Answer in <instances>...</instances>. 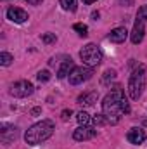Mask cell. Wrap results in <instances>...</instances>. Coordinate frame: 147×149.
Listing matches in <instances>:
<instances>
[{"mask_svg": "<svg viewBox=\"0 0 147 149\" xmlns=\"http://www.w3.org/2000/svg\"><path fill=\"white\" fill-rule=\"evenodd\" d=\"M123 113H130V104L119 87L112 88L102 101V114L109 123H118V116Z\"/></svg>", "mask_w": 147, "mask_h": 149, "instance_id": "obj_1", "label": "cell"}, {"mask_svg": "<svg viewBox=\"0 0 147 149\" xmlns=\"http://www.w3.org/2000/svg\"><path fill=\"white\" fill-rule=\"evenodd\" d=\"M54 128H55V127H54V121H50V120H42V121L31 125V127L26 130L24 141H26L28 144H31V146H37L40 142L47 141V139L54 134Z\"/></svg>", "mask_w": 147, "mask_h": 149, "instance_id": "obj_2", "label": "cell"}, {"mask_svg": "<svg viewBox=\"0 0 147 149\" xmlns=\"http://www.w3.org/2000/svg\"><path fill=\"white\" fill-rule=\"evenodd\" d=\"M146 68L144 66H139L132 76H130V80H128V94H130V97L133 99V101H139L140 99V95H142V92H144V88H146Z\"/></svg>", "mask_w": 147, "mask_h": 149, "instance_id": "obj_3", "label": "cell"}, {"mask_svg": "<svg viewBox=\"0 0 147 149\" xmlns=\"http://www.w3.org/2000/svg\"><path fill=\"white\" fill-rule=\"evenodd\" d=\"M146 23H147V5H142L137 12V19H135V24H133V30L130 33L132 38V43H140L144 40L146 35Z\"/></svg>", "mask_w": 147, "mask_h": 149, "instance_id": "obj_4", "label": "cell"}, {"mask_svg": "<svg viewBox=\"0 0 147 149\" xmlns=\"http://www.w3.org/2000/svg\"><path fill=\"white\" fill-rule=\"evenodd\" d=\"M80 57H81V61H83L87 66L94 68V66H99V64L102 63V50H101L95 43H87V45L80 50Z\"/></svg>", "mask_w": 147, "mask_h": 149, "instance_id": "obj_5", "label": "cell"}, {"mask_svg": "<svg viewBox=\"0 0 147 149\" xmlns=\"http://www.w3.org/2000/svg\"><path fill=\"white\" fill-rule=\"evenodd\" d=\"M92 68L90 66H80V68H74L73 71L69 73V83L71 85H80V83H83V81H87V80H90L92 78Z\"/></svg>", "mask_w": 147, "mask_h": 149, "instance_id": "obj_6", "label": "cell"}, {"mask_svg": "<svg viewBox=\"0 0 147 149\" xmlns=\"http://www.w3.org/2000/svg\"><path fill=\"white\" fill-rule=\"evenodd\" d=\"M33 90H35V87H33L31 81L19 80L10 87V95H14V97H28V95L33 94Z\"/></svg>", "mask_w": 147, "mask_h": 149, "instance_id": "obj_7", "label": "cell"}, {"mask_svg": "<svg viewBox=\"0 0 147 149\" xmlns=\"http://www.w3.org/2000/svg\"><path fill=\"white\" fill-rule=\"evenodd\" d=\"M95 134H97V132H95L94 128L81 125V127H78V128L73 132V139L74 141H90V139L95 137Z\"/></svg>", "mask_w": 147, "mask_h": 149, "instance_id": "obj_8", "label": "cell"}, {"mask_svg": "<svg viewBox=\"0 0 147 149\" xmlns=\"http://www.w3.org/2000/svg\"><path fill=\"white\" fill-rule=\"evenodd\" d=\"M7 19H10L12 23H24V21H28V14H26V10H23V9H19V7H10L9 10H7Z\"/></svg>", "mask_w": 147, "mask_h": 149, "instance_id": "obj_9", "label": "cell"}, {"mask_svg": "<svg viewBox=\"0 0 147 149\" xmlns=\"http://www.w3.org/2000/svg\"><path fill=\"white\" fill-rule=\"evenodd\" d=\"M99 99V92L97 90H90V92H85L78 97V104L81 106H94Z\"/></svg>", "mask_w": 147, "mask_h": 149, "instance_id": "obj_10", "label": "cell"}, {"mask_svg": "<svg viewBox=\"0 0 147 149\" xmlns=\"http://www.w3.org/2000/svg\"><path fill=\"white\" fill-rule=\"evenodd\" d=\"M126 139H128V142H132V144H142L144 141H146V134H144V130L142 128H132L130 132H128V135H126Z\"/></svg>", "mask_w": 147, "mask_h": 149, "instance_id": "obj_11", "label": "cell"}, {"mask_svg": "<svg viewBox=\"0 0 147 149\" xmlns=\"http://www.w3.org/2000/svg\"><path fill=\"white\" fill-rule=\"evenodd\" d=\"M16 137H17V128L16 127H3L2 132H0V139H2L3 144H9Z\"/></svg>", "mask_w": 147, "mask_h": 149, "instance_id": "obj_12", "label": "cell"}, {"mask_svg": "<svg viewBox=\"0 0 147 149\" xmlns=\"http://www.w3.org/2000/svg\"><path fill=\"white\" fill-rule=\"evenodd\" d=\"M128 37V31H126V28H114L112 31L109 33V40L111 42H114V43H121V42H125Z\"/></svg>", "mask_w": 147, "mask_h": 149, "instance_id": "obj_13", "label": "cell"}, {"mask_svg": "<svg viewBox=\"0 0 147 149\" xmlns=\"http://www.w3.org/2000/svg\"><path fill=\"white\" fill-rule=\"evenodd\" d=\"M74 70L73 66V61H71V57L69 59H66L62 64H61V68H59V71H57V76L59 78H66V76H69V73Z\"/></svg>", "mask_w": 147, "mask_h": 149, "instance_id": "obj_14", "label": "cell"}, {"mask_svg": "<svg viewBox=\"0 0 147 149\" xmlns=\"http://www.w3.org/2000/svg\"><path fill=\"white\" fill-rule=\"evenodd\" d=\"M76 120H78V123H80V125H85V127H87V125L92 121L90 114H88L87 111H80L78 114H76Z\"/></svg>", "mask_w": 147, "mask_h": 149, "instance_id": "obj_15", "label": "cell"}, {"mask_svg": "<svg viewBox=\"0 0 147 149\" xmlns=\"http://www.w3.org/2000/svg\"><path fill=\"white\" fill-rule=\"evenodd\" d=\"M59 2L64 10H71V12L76 10V0H59Z\"/></svg>", "mask_w": 147, "mask_h": 149, "instance_id": "obj_16", "label": "cell"}, {"mask_svg": "<svg viewBox=\"0 0 147 149\" xmlns=\"http://www.w3.org/2000/svg\"><path fill=\"white\" fill-rule=\"evenodd\" d=\"M74 31H78V35L80 37H87L88 35V28H87V24H81V23H76L73 26Z\"/></svg>", "mask_w": 147, "mask_h": 149, "instance_id": "obj_17", "label": "cell"}, {"mask_svg": "<svg viewBox=\"0 0 147 149\" xmlns=\"http://www.w3.org/2000/svg\"><path fill=\"white\" fill-rule=\"evenodd\" d=\"M12 61H14V57H12L10 54H7V52H2V54H0V64H2V66H10Z\"/></svg>", "mask_w": 147, "mask_h": 149, "instance_id": "obj_18", "label": "cell"}, {"mask_svg": "<svg viewBox=\"0 0 147 149\" xmlns=\"http://www.w3.org/2000/svg\"><path fill=\"white\" fill-rule=\"evenodd\" d=\"M37 78H38V81H40V83H45V81H49V80H50V71L42 70V71H38Z\"/></svg>", "mask_w": 147, "mask_h": 149, "instance_id": "obj_19", "label": "cell"}, {"mask_svg": "<svg viewBox=\"0 0 147 149\" xmlns=\"http://www.w3.org/2000/svg\"><path fill=\"white\" fill-rule=\"evenodd\" d=\"M114 76H116V71H114V70H107V71L104 73V76H102V83L106 85L109 80H114Z\"/></svg>", "mask_w": 147, "mask_h": 149, "instance_id": "obj_20", "label": "cell"}, {"mask_svg": "<svg viewBox=\"0 0 147 149\" xmlns=\"http://www.w3.org/2000/svg\"><path fill=\"white\" fill-rule=\"evenodd\" d=\"M42 42H43V43H52V42H55V35H52V33H45V35L42 37Z\"/></svg>", "mask_w": 147, "mask_h": 149, "instance_id": "obj_21", "label": "cell"}, {"mask_svg": "<svg viewBox=\"0 0 147 149\" xmlns=\"http://www.w3.org/2000/svg\"><path fill=\"white\" fill-rule=\"evenodd\" d=\"M94 123L95 125H104V123H107V120H104V114H97L94 118Z\"/></svg>", "mask_w": 147, "mask_h": 149, "instance_id": "obj_22", "label": "cell"}, {"mask_svg": "<svg viewBox=\"0 0 147 149\" xmlns=\"http://www.w3.org/2000/svg\"><path fill=\"white\" fill-rule=\"evenodd\" d=\"M61 116H62V120H64V121H68V120H69V116H71V109H69V111H68V109H66V111H62Z\"/></svg>", "mask_w": 147, "mask_h": 149, "instance_id": "obj_23", "label": "cell"}, {"mask_svg": "<svg viewBox=\"0 0 147 149\" xmlns=\"http://www.w3.org/2000/svg\"><path fill=\"white\" fill-rule=\"evenodd\" d=\"M26 2H28V3H31V5H38L42 0H26Z\"/></svg>", "mask_w": 147, "mask_h": 149, "instance_id": "obj_24", "label": "cell"}, {"mask_svg": "<svg viewBox=\"0 0 147 149\" xmlns=\"http://www.w3.org/2000/svg\"><path fill=\"white\" fill-rule=\"evenodd\" d=\"M94 2H97V0H83V3H94Z\"/></svg>", "mask_w": 147, "mask_h": 149, "instance_id": "obj_25", "label": "cell"}]
</instances>
